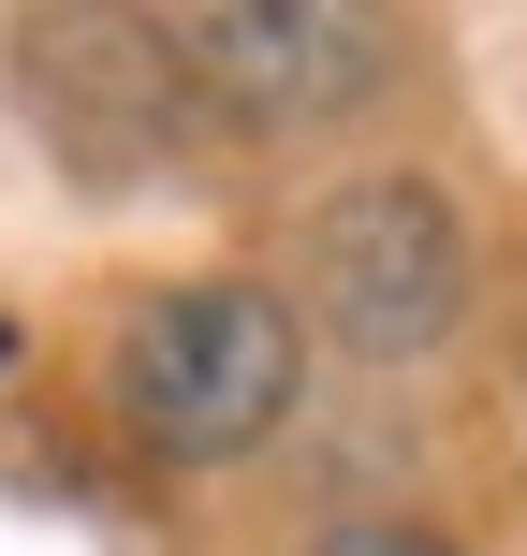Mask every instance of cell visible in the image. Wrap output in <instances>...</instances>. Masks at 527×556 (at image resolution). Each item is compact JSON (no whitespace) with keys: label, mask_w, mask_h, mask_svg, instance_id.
Returning <instances> with one entry per match:
<instances>
[{"label":"cell","mask_w":527,"mask_h":556,"mask_svg":"<svg viewBox=\"0 0 527 556\" xmlns=\"http://www.w3.org/2000/svg\"><path fill=\"white\" fill-rule=\"evenodd\" d=\"M308 381V323L264 293V278H176V293L133 307L117 337V410L162 469H235L293 425Z\"/></svg>","instance_id":"1"},{"label":"cell","mask_w":527,"mask_h":556,"mask_svg":"<svg viewBox=\"0 0 527 556\" xmlns=\"http://www.w3.org/2000/svg\"><path fill=\"white\" fill-rule=\"evenodd\" d=\"M293 278L352 366H425L469 323V205L440 176H352L293 220Z\"/></svg>","instance_id":"2"},{"label":"cell","mask_w":527,"mask_h":556,"mask_svg":"<svg viewBox=\"0 0 527 556\" xmlns=\"http://www.w3.org/2000/svg\"><path fill=\"white\" fill-rule=\"evenodd\" d=\"M147 45L176 59L205 117L235 132H323V117H366L396 74V15L366 0H221V15H162Z\"/></svg>","instance_id":"3"},{"label":"cell","mask_w":527,"mask_h":556,"mask_svg":"<svg viewBox=\"0 0 527 556\" xmlns=\"http://www.w3.org/2000/svg\"><path fill=\"white\" fill-rule=\"evenodd\" d=\"M308 556H469V542H440V528H396V513H366V528H323Z\"/></svg>","instance_id":"4"}]
</instances>
